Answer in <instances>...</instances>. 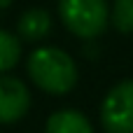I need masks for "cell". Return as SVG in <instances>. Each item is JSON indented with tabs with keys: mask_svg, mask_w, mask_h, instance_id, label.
I'll return each mask as SVG.
<instances>
[{
	"mask_svg": "<svg viewBox=\"0 0 133 133\" xmlns=\"http://www.w3.org/2000/svg\"><path fill=\"white\" fill-rule=\"evenodd\" d=\"M30 108V94L16 77L0 75V124H14L26 117Z\"/></svg>",
	"mask_w": 133,
	"mask_h": 133,
	"instance_id": "277c9868",
	"label": "cell"
},
{
	"mask_svg": "<svg viewBox=\"0 0 133 133\" xmlns=\"http://www.w3.org/2000/svg\"><path fill=\"white\" fill-rule=\"evenodd\" d=\"M28 75L37 84V89L63 96L77 84V65L70 54L56 47H40L28 56Z\"/></svg>",
	"mask_w": 133,
	"mask_h": 133,
	"instance_id": "6da1fadb",
	"label": "cell"
},
{
	"mask_svg": "<svg viewBox=\"0 0 133 133\" xmlns=\"http://www.w3.org/2000/svg\"><path fill=\"white\" fill-rule=\"evenodd\" d=\"M19 56H21V42L16 35L7 33V30H0V75L12 70L16 63H19Z\"/></svg>",
	"mask_w": 133,
	"mask_h": 133,
	"instance_id": "52a82bcc",
	"label": "cell"
},
{
	"mask_svg": "<svg viewBox=\"0 0 133 133\" xmlns=\"http://www.w3.org/2000/svg\"><path fill=\"white\" fill-rule=\"evenodd\" d=\"M112 26L119 33H133V0H115Z\"/></svg>",
	"mask_w": 133,
	"mask_h": 133,
	"instance_id": "ba28073f",
	"label": "cell"
},
{
	"mask_svg": "<svg viewBox=\"0 0 133 133\" xmlns=\"http://www.w3.org/2000/svg\"><path fill=\"white\" fill-rule=\"evenodd\" d=\"M58 16L72 35L91 40L108 28L110 7L105 0H58Z\"/></svg>",
	"mask_w": 133,
	"mask_h": 133,
	"instance_id": "7a4b0ae2",
	"label": "cell"
},
{
	"mask_svg": "<svg viewBox=\"0 0 133 133\" xmlns=\"http://www.w3.org/2000/svg\"><path fill=\"white\" fill-rule=\"evenodd\" d=\"M16 30H19V37L26 42L44 40L51 30V14L42 7H33L21 14V19L16 21Z\"/></svg>",
	"mask_w": 133,
	"mask_h": 133,
	"instance_id": "5b68a950",
	"label": "cell"
},
{
	"mask_svg": "<svg viewBox=\"0 0 133 133\" xmlns=\"http://www.w3.org/2000/svg\"><path fill=\"white\" fill-rule=\"evenodd\" d=\"M14 0H0V9H5V7H9Z\"/></svg>",
	"mask_w": 133,
	"mask_h": 133,
	"instance_id": "9c48e42d",
	"label": "cell"
},
{
	"mask_svg": "<svg viewBox=\"0 0 133 133\" xmlns=\"http://www.w3.org/2000/svg\"><path fill=\"white\" fill-rule=\"evenodd\" d=\"M101 124L105 133H133V79L112 87L101 105Z\"/></svg>",
	"mask_w": 133,
	"mask_h": 133,
	"instance_id": "3957f363",
	"label": "cell"
},
{
	"mask_svg": "<svg viewBox=\"0 0 133 133\" xmlns=\"http://www.w3.org/2000/svg\"><path fill=\"white\" fill-rule=\"evenodd\" d=\"M44 133H94V129L79 110H58L47 119Z\"/></svg>",
	"mask_w": 133,
	"mask_h": 133,
	"instance_id": "8992f818",
	"label": "cell"
}]
</instances>
